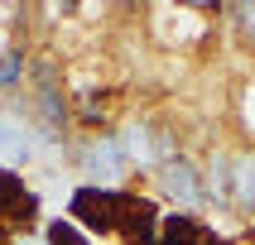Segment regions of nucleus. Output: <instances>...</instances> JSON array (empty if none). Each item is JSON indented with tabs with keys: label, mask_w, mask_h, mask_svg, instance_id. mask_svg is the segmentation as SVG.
Listing matches in <instances>:
<instances>
[{
	"label": "nucleus",
	"mask_w": 255,
	"mask_h": 245,
	"mask_svg": "<svg viewBox=\"0 0 255 245\" xmlns=\"http://www.w3.org/2000/svg\"><path fill=\"white\" fill-rule=\"evenodd\" d=\"M19 77H24V53H19V48H5V53H0V91L19 86Z\"/></svg>",
	"instance_id": "nucleus-10"
},
{
	"label": "nucleus",
	"mask_w": 255,
	"mask_h": 245,
	"mask_svg": "<svg viewBox=\"0 0 255 245\" xmlns=\"http://www.w3.org/2000/svg\"><path fill=\"white\" fill-rule=\"evenodd\" d=\"M231 14L241 19V29H246V39L255 43V5H231Z\"/></svg>",
	"instance_id": "nucleus-11"
},
{
	"label": "nucleus",
	"mask_w": 255,
	"mask_h": 245,
	"mask_svg": "<svg viewBox=\"0 0 255 245\" xmlns=\"http://www.w3.org/2000/svg\"><path fill=\"white\" fill-rule=\"evenodd\" d=\"M217 245H241V241H222V236H217Z\"/></svg>",
	"instance_id": "nucleus-12"
},
{
	"label": "nucleus",
	"mask_w": 255,
	"mask_h": 245,
	"mask_svg": "<svg viewBox=\"0 0 255 245\" xmlns=\"http://www.w3.org/2000/svg\"><path fill=\"white\" fill-rule=\"evenodd\" d=\"M236 212L255 221V149L236 154Z\"/></svg>",
	"instance_id": "nucleus-8"
},
{
	"label": "nucleus",
	"mask_w": 255,
	"mask_h": 245,
	"mask_svg": "<svg viewBox=\"0 0 255 245\" xmlns=\"http://www.w3.org/2000/svg\"><path fill=\"white\" fill-rule=\"evenodd\" d=\"M34 216H39V192L24 183V173L0 163V241L14 236L19 226H29Z\"/></svg>",
	"instance_id": "nucleus-3"
},
{
	"label": "nucleus",
	"mask_w": 255,
	"mask_h": 245,
	"mask_svg": "<svg viewBox=\"0 0 255 245\" xmlns=\"http://www.w3.org/2000/svg\"><path fill=\"white\" fill-rule=\"evenodd\" d=\"M154 178H159V192L173 202V212H198L202 202H207V187H202V168L183 154V149H178L173 159H164V163L154 168Z\"/></svg>",
	"instance_id": "nucleus-2"
},
{
	"label": "nucleus",
	"mask_w": 255,
	"mask_h": 245,
	"mask_svg": "<svg viewBox=\"0 0 255 245\" xmlns=\"http://www.w3.org/2000/svg\"><path fill=\"white\" fill-rule=\"evenodd\" d=\"M43 245H92V236L82 226H72L68 216H53L48 231H43Z\"/></svg>",
	"instance_id": "nucleus-9"
},
{
	"label": "nucleus",
	"mask_w": 255,
	"mask_h": 245,
	"mask_svg": "<svg viewBox=\"0 0 255 245\" xmlns=\"http://www.w3.org/2000/svg\"><path fill=\"white\" fill-rule=\"evenodd\" d=\"M159 245H217V231L198 212H164L159 221Z\"/></svg>",
	"instance_id": "nucleus-6"
},
{
	"label": "nucleus",
	"mask_w": 255,
	"mask_h": 245,
	"mask_svg": "<svg viewBox=\"0 0 255 245\" xmlns=\"http://www.w3.org/2000/svg\"><path fill=\"white\" fill-rule=\"evenodd\" d=\"M202 187H207V207L231 212V207H236V154L212 149L207 163H202Z\"/></svg>",
	"instance_id": "nucleus-5"
},
{
	"label": "nucleus",
	"mask_w": 255,
	"mask_h": 245,
	"mask_svg": "<svg viewBox=\"0 0 255 245\" xmlns=\"http://www.w3.org/2000/svg\"><path fill=\"white\" fill-rule=\"evenodd\" d=\"M121 202H126V187L82 183V187H72V197H68V221L92 231V236H116V226H121Z\"/></svg>",
	"instance_id": "nucleus-1"
},
{
	"label": "nucleus",
	"mask_w": 255,
	"mask_h": 245,
	"mask_svg": "<svg viewBox=\"0 0 255 245\" xmlns=\"http://www.w3.org/2000/svg\"><path fill=\"white\" fill-rule=\"evenodd\" d=\"M39 144L29 140V125L19 115H0V154L5 159H29Z\"/></svg>",
	"instance_id": "nucleus-7"
},
{
	"label": "nucleus",
	"mask_w": 255,
	"mask_h": 245,
	"mask_svg": "<svg viewBox=\"0 0 255 245\" xmlns=\"http://www.w3.org/2000/svg\"><path fill=\"white\" fill-rule=\"evenodd\" d=\"M82 173L97 187H116L121 183L130 173V154H126V144H121V135H92L87 149H82Z\"/></svg>",
	"instance_id": "nucleus-4"
}]
</instances>
